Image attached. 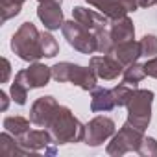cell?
<instances>
[{
  "label": "cell",
  "mask_w": 157,
  "mask_h": 157,
  "mask_svg": "<svg viewBox=\"0 0 157 157\" xmlns=\"http://www.w3.org/2000/svg\"><path fill=\"white\" fill-rule=\"evenodd\" d=\"M46 129L54 137L56 144L83 142V137H85V124H82L74 117V113L65 105H59L56 109L54 117L46 124Z\"/></svg>",
  "instance_id": "cell-1"
},
{
  "label": "cell",
  "mask_w": 157,
  "mask_h": 157,
  "mask_svg": "<svg viewBox=\"0 0 157 157\" xmlns=\"http://www.w3.org/2000/svg\"><path fill=\"white\" fill-rule=\"evenodd\" d=\"M11 50L28 63H35L44 57L41 48V32L35 28V24L22 22L19 26V30L11 37Z\"/></svg>",
  "instance_id": "cell-2"
},
{
  "label": "cell",
  "mask_w": 157,
  "mask_h": 157,
  "mask_svg": "<svg viewBox=\"0 0 157 157\" xmlns=\"http://www.w3.org/2000/svg\"><path fill=\"white\" fill-rule=\"evenodd\" d=\"M52 78L59 83L78 85L83 91H93V89H96V83H98V76L94 74V70L91 67H82V65L68 63V61H61V63L54 65Z\"/></svg>",
  "instance_id": "cell-3"
},
{
  "label": "cell",
  "mask_w": 157,
  "mask_h": 157,
  "mask_svg": "<svg viewBox=\"0 0 157 157\" xmlns=\"http://www.w3.org/2000/svg\"><path fill=\"white\" fill-rule=\"evenodd\" d=\"M153 93L148 89H135L129 102L126 104L128 109V124L133 128L144 131L151 122V104H153Z\"/></svg>",
  "instance_id": "cell-4"
},
{
  "label": "cell",
  "mask_w": 157,
  "mask_h": 157,
  "mask_svg": "<svg viewBox=\"0 0 157 157\" xmlns=\"http://www.w3.org/2000/svg\"><path fill=\"white\" fill-rule=\"evenodd\" d=\"M142 139H144L142 131L126 122V124L118 129V133L113 135V139H111V142L107 144L105 151H107V155H111V157H120V155H126V153H131V151L137 153V150H139Z\"/></svg>",
  "instance_id": "cell-5"
},
{
  "label": "cell",
  "mask_w": 157,
  "mask_h": 157,
  "mask_svg": "<svg viewBox=\"0 0 157 157\" xmlns=\"http://www.w3.org/2000/svg\"><path fill=\"white\" fill-rule=\"evenodd\" d=\"M63 37L67 39V43L78 50L80 54H93L96 52V39L94 33H91V30H87L83 24H80L78 21H65L61 26Z\"/></svg>",
  "instance_id": "cell-6"
},
{
  "label": "cell",
  "mask_w": 157,
  "mask_h": 157,
  "mask_svg": "<svg viewBox=\"0 0 157 157\" xmlns=\"http://www.w3.org/2000/svg\"><path fill=\"white\" fill-rule=\"evenodd\" d=\"M17 140L24 148L26 155H37L39 151H44L48 155H54L57 151L56 146H54L56 140H54V137L50 135V131L46 128L44 129H30L28 133H24Z\"/></svg>",
  "instance_id": "cell-7"
},
{
  "label": "cell",
  "mask_w": 157,
  "mask_h": 157,
  "mask_svg": "<svg viewBox=\"0 0 157 157\" xmlns=\"http://www.w3.org/2000/svg\"><path fill=\"white\" fill-rule=\"evenodd\" d=\"M115 120L109 117H94L89 124H85V137L83 142L87 146H100L104 144L107 139H111L115 135Z\"/></svg>",
  "instance_id": "cell-8"
},
{
  "label": "cell",
  "mask_w": 157,
  "mask_h": 157,
  "mask_svg": "<svg viewBox=\"0 0 157 157\" xmlns=\"http://www.w3.org/2000/svg\"><path fill=\"white\" fill-rule=\"evenodd\" d=\"M87 4L104 13L109 21L126 17L129 11H137L139 0H87Z\"/></svg>",
  "instance_id": "cell-9"
},
{
  "label": "cell",
  "mask_w": 157,
  "mask_h": 157,
  "mask_svg": "<svg viewBox=\"0 0 157 157\" xmlns=\"http://www.w3.org/2000/svg\"><path fill=\"white\" fill-rule=\"evenodd\" d=\"M94 74L98 78L105 82H111V80H117V78L124 72V65L117 59V57H111L109 54H102V56H94L91 57V65H89Z\"/></svg>",
  "instance_id": "cell-10"
},
{
  "label": "cell",
  "mask_w": 157,
  "mask_h": 157,
  "mask_svg": "<svg viewBox=\"0 0 157 157\" xmlns=\"http://www.w3.org/2000/svg\"><path fill=\"white\" fill-rule=\"evenodd\" d=\"M59 107L57 100L54 96H41L37 98L32 107H30V120L33 126H39V128H46V124L50 122V118L54 117L56 109Z\"/></svg>",
  "instance_id": "cell-11"
},
{
  "label": "cell",
  "mask_w": 157,
  "mask_h": 157,
  "mask_svg": "<svg viewBox=\"0 0 157 157\" xmlns=\"http://www.w3.org/2000/svg\"><path fill=\"white\" fill-rule=\"evenodd\" d=\"M17 76L30 87V89H41V87H46L50 78H52V67H46L43 63H32L28 68L24 70H19Z\"/></svg>",
  "instance_id": "cell-12"
},
{
  "label": "cell",
  "mask_w": 157,
  "mask_h": 157,
  "mask_svg": "<svg viewBox=\"0 0 157 157\" xmlns=\"http://www.w3.org/2000/svg\"><path fill=\"white\" fill-rule=\"evenodd\" d=\"M72 19L78 21L80 24H83L87 30L91 32H98V30H104L107 24H109V19L104 15V13H98L94 10H89V8H83V6H76L72 10Z\"/></svg>",
  "instance_id": "cell-13"
},
{
  "label": "cell",
  "mask_w": 157,
  "mask_h": 157,
  "mask_svg": "<svg viewBox=\"0 0 157 157\" xmlns=\"http://www.w3.org/2000/svg\"><path fill=\"white\" fill-rule=\"evenodd\" d=\"M37 17L39 21L44 24L46 30L54 32V30H59L65 22L63 19V11H61V4H52V2H44V4H39L37 8Z\"/></svg>",
  "instance_id": "cell-14"
},
{
  "label": "cell",
  "mask_w": 157,
  "mask_h": 157,
  "mask_svg": "<svg viewBox=\"0 0 157 157\" xmlns=\"http://www.w3.org/2000/svg\"><path fill=\"white\" fill-rule=\"evenodd\" d=\"M109 32H111V37H113L115 44L128 43V41L135 39V26H133V21L128 15L111 21V30Z\"/></svg>",
  "instance_id": "cell-15"
},
{
  "label": "cell",
  "mask_w": 157,
  "mask_h": 157,
  "mask_svg": "<svg viewBox=\"0 0 157 157\" xmlns=\"http://www.w3.org/2000/svg\"><path fill=\"white\" fill-rule=\"evenodd\" d=\"M91 111L93 113H109L117 107V102H115V96H113V91L111 89H93L91 91Z\"/></svg>",
  "instance_id": "cell-16"
},
{
  "label": "cell",
  "mask_w": 157,
  "mask_h": 157,
  "mask_svg": "<svg viewBox=\"0 0 157 157\" xmlns=\"http://www.w3.org/2000/svg\"><path fill=\"white\" fill-rule=\"evenodd\" d=\"M113 56H115L124 67H128V65H131V63H137V59L142 56V54H140V43H137V41H128V43L115 44Z\"/></svg>",
  "instance_id": "cell-17"
},
{
  "label": "cell",
  "mask_w": 157,
  "mask_h": 157,
  "mask_svg": "<svg viewBox=\"0 0 157 157\" xmlns=\"http://www.w3.org/2000/svg\"><path fill=\"white\" fill-rule=\"evenodd\" d=\"M30 124H32V120H28V118H24V117H21V115L6 117V118H4V129L10 131V133H11L13 137H17V139L30 131Z\"/></svg>",
  "instance_id": "cell-18"
},
{
  "label": "cell",
  "mask_w": 157,
  "mask_h": 157,
  "mask_svg": "<svg viewBox=\"0 0 157 157\" xmlns=\"http://www.w3.org/2000/svg\"><path fill=\"white\" fill-rule=\"evenodd\" d=\"M0 151L4 155H10V157H15V155H26L24 148L19 144L17 137H13L10 131L4 129V133L0 135Z\"/></svg>",
  "instance_id": "cell-19"
},
{
  "label": "cell",
  "mask_w": 157,
  "mask_h": 157,
  "mask_svg": "<svg viewBox=\"0 0 157 157\" xmlns=\"http://www.w3.org/2000/svg\"><path fill=\"white\" fill-rule=\"evenodd\" d=\"M144 76H146V72H144V65H139V63H131V65H128V67L124 68V72H122L124 83H128V85H131V87H137V85L144 80Z\"/></svg>",
  "instance_id": "cell-20"
},
{
  "label": "cell",
  "mask_w": 157,
  "mask_h": 157,
  "mask_svg": "<svg viewBox=\"0 0 157 157\" xmlns=\"http://www.w3.org/2000/svg\"><path fill=\"white\" fill-rule=\"evenodd\" d=\"M94 39H96V52H100V54H113L115 41L111 37V32H107L105 28L98 30V32H94Z\"/></svg>",
  "instance_id": "cell-21"
},
{
  "label": "cell",
  "mask_w": 157,
  "mask_h": 157,
  "mask_svg": "<svg viewBox=\"0 0 157 157\" xmlns=\"http://www.w3.org/2000/svg\"><path fill=\"white\" fill-rule=\"evenodd\" d=\"M28 91H30V87L21 80L19 76H15V80H13V83H11V87H10L11 100H13L15 104H19V105H24V104H26V98H28Z\"/></svg>",
  "instance_id": "cell-22"
},
{
  "label": "cell",
  "mask_w": 157,
  "mask_h": 157,
  "mask_svg": "<svg viewBox=\"0 0 157 157\" xmlns=\"http://www.w3.org/2000/svg\"><path fill=\"white\" fill-rule=\"evenodd\" d=\"M26 0H0V13H2V22L17 17L21 13V8Z\"/></svg>",
  "instance_id": "cell-23"
},
{
  "label": "cell",
  "mask_w": 157,
  "mask_h": 157,
  "mask_svg": "<svg viewBox=\"0 0 157 157\" xmlns=\"http://www.w3.org/2000/svg\"><path fill=\"white\" fill-rule=\"evenodd\" d=\"M41 48H43V56L44 57H56L59 54V44L56 41V37L48 32L41 33Z\"/></svg>",
  "instance_id": "cell-24"
},
{
  "label": "cell",
  "mask_w": 157,
  "mask_h": 157,
  "mask_svg": "<svg viewBox=\"0 0 157 157\" xmlns=\"http://www.w3.org/2000/svg\"><path fill=\"white\" fill-rule=\"evenodd\" d=\"M135 89H137V87H131V85H128V83H120V85L113 87L111 91H113V96H115L117 107L126 105V104L129 102V98H131V94H133V91H135Z\"/></svg>",
  "instance_id": "cell-25"
},
{
  "label": "cell",
  "mask_w": 157,
  "mask_h": 157,
  "mask_svg": "<svg viewBox=\"0 0 157 157\" xmlns=\"http://www.w3.org/2000/svg\"><path fill=\"white\" fill-rule=\"evenodd\" d=\"M139 43H140V54L144 57H153L157 54V37L153 33H146Z\"/></svg>",
  "instance_id": "cell-26"
},
{
  "label": "cell",
  "mask_w": 157,
  "mask_h": 157,
  "mask_svg": "<svg viewBox=\"0 0 157 157\" xmlns=\"http://www.w3.org/2000/svg\"><path fill=\"white\" fill-rule=\"evenodd\" d=\"M137 153L140 157H157V140L153 137H144Z\"/></svg>",
  "instance_id": "cell-27"
},
{
  "label": "cell",
  "mask_w": 157,
  "mask_h": 157,
  "mask_svg": "<svg viewBox=\"0 0 157 157\" xmlns=\"http://www.w3.org/2000/svg\"><path fill=\"white\" fill-rule=\"evenodd\" d=\"M144 72H146V76L155 78V80H157V56L150 57V59L144 63Z\"/></svg>",
  "instance_id": "cell-28"
},
{
  "label": "cell",
  "mask_w": 157,
  "mask_h": 157,
  "mask_svg": "<svg viewBox=\"0 0 157 157\" xmlns=\"http://www.w3.org/2000/svg\"><path fill=\"white\" fill-rule=\"evenodd\" d=\"M10 74H11V63L6 57H2V78H0V82L6 83L10 80Z\"/></svg>",
  "instance_id": "cell-29"
},
{
  "label": "cell",
  "mask_w": 157,
  "mask_h": 157,
  "mask_svg": "<svg viewBox=\"0 0 157 157\" xmlns=\"http://www.w3.org/2000/svg\"><path fill=\"white\" fill-rule=\"evenodd\" d=\"M0 100H2V104H0V109L2 111H8V105H10V98L4 91H0Z\"/></svg>",
  "instance_id": "cell-30"
},
{
  "label": "cell",
  "mask_w": 157,
  "mask_h": 157,
  "mask_svg": "<svg viewBox=\"0 0 157 157\" xmlns=\"http://www.w3.org/2000/svg\"><path fill=\"white\" fill-rule=\"evenodd\" d=\"M157 6V0H139V8H151Z\"/></svg>",
  "instance_id": "cell-31"
},
{
  "label": "cell",
  "mask_w": 157,
  "mask_h": 157,
  "mask_svg": "<svg viewBox=\"0 0 157 157\" xmlns=\"http://www.w3.org/2000/svg\"><path fill=\"white\" fill-rule=\"evenodd\" d=\"M39 4H44V2H52V4H61L63 0H37Z\"/></svg>",
  "instance_id": "cell-32"
}]
</instances>
